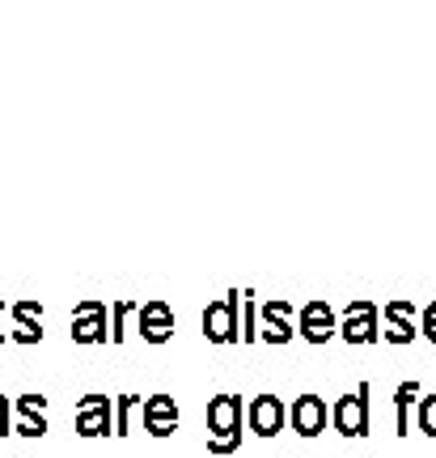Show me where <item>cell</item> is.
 <instances>
[{
	"instance_id": "4fadbf2b",
	"label": "cell",
	"mask_w": 436,
	"mask_h": 458,
	"mask_svg": "<svg viewBox=\"0 0 436 458\" xmlns=\"http://www.w3.org/2000/svg\"><path fill=\"white\" fill-rule=\"evenodd\" d=\"M263 344H289L297 340V323H292V301H263Z\"/></svg>"
},
{
	"instance_id": "3957f363",
	"label": "cell",
	"mask_w": 436,
	"mask_h": 458,
	"mask_svg": "<svg viewBox=\"0 0 436 458\" xmlns=\"http://www.w3.org/2000/svg\"><path fill=\"white\" fill-rule=\"evenodd\" d=\"M369 394H373V386L360 382L352 394H343V399L331 403V425H335V433H343V437H365V433H369V420H373Z\"/></svg>"
},
{
	"instance_id": "5b68a950",
	"label": "cell",
	"mask_w": 436,
	"mask_h": 458,
	"mask_svg": "<svg viewBox=\"0 0 436 458\" xmlns=\"http://www.w3.org/2000/svg\"><path fill=\"white\" fill-rule=\"evenodd\" d=\"M343 344H356V348H365V344H377V301L369 297H356L343 306Z\"/></svg>"
},
{
	"instance_id": "9c48e42d",
	"label": "cell",
	"mask_w": 436,
	"mask_h": 458,
	"mask_svg": "<svg viewBox=\"0 0 436 458\" xmlns=\"http://www.w3.org/2000/svg\"><path fill=\"white\" fill-rule=\"evenodd\" d=\"M289 425H292V433H301V437H318V433H326V425H331V403H326L323 394L292 399Z\"/></svg>"
},
{
	"instance_id": "9a60e30c",
	"label": "cell",
	"mask_w": 436,
	"mask_h": 458,
	"mask_svg": "<svg viewBox=\"0 0 436 458\" xmlns=\"http://www.w3.org/2000/svg\"><path fill=\"white\" fill-rule=\"evenodd\" d=\"M136 408H145L136 394H119V399H114V437H128L131 433V416H136Z\"/></svg>"
},
{
	"instance_id": "603a6c76",
	"label": "cell",
	"mask_w": 436,
	"mask_h": 458,
	"mask_svg": "<svg viewBox=\"0 0 436 458\" xmlns=\"http://www.w3.org/2000/svg\"><path fill=\"white\" fill-rule=\"evenodd\" d=\"M13 403H9V399H4V394H0V437H4V433H13Z\"/></svg>"
},
{
	"instance_id": "277c9868",
	"label": "cell",
	"mask_w": 436,
	"mask_h": 458,
	"mask_svg": "<svg viewBox=\"0 0 436 458\" xmlns=\"http://www.w3.org/2000/svg\"><path fill=\"white\" fill-rule=\"evenodd\" d=\"M106 318H111L106 301H97V297L77 301V306H72V344H85V348H89V344H106L111 340Z\"/></svg>"
},
{
	"instance_id": "30bf717a",
	"label": "cell",
	"mask_w": 436,
	"mask_h": 458,
	"mask_svg": "<svg viewBox=\"0 0 436 458\" xmlns=\"http://www.w3.org/2000/svg\"><path fill=\"white\" fill-rule=\"evenodd\" d=\"M382 318L390 323V331H382L386 344H411L420 335V310H415V301H407V297L386 301V306H382Z\"/></svg>"
},
{
	"instance_id": "52a82bcc",
	"label": "cell",
	"mask_w": 436,
	"mask_h": 458,
	"mask_svg": "<svg viewBox=\"0 0 436 458\" xmlns=\"http://www.w3.org/2000/svg\"><path fill=\"white\" fill-rule=\"evenodd\" d=\"M284 425H289L284 399H275V394H255V399L246 403V428H250L255 437H275Z\"/></svg>"
},
{
	"instance_id": "cb8c5ba5",
	"label": "cell",
	"mask_w": 436,
	"mask_h": 458,
	"mask_svg": "<svg viewBox=\"0 0 436 458\" xmlns=\"http://www.w3.org/2000/svg\"><path fill=\"white\" fill-rule=\"evenodd\" d=\"M43 340V327H17L13 331V344H38Z\"/></svg>"
},
{
	"instance_id": "6da1fadb",
	"label": "cell",
	"mask_w": 436,
	"mask_h": 458,
	"mask_svg": "<svg viewBox=\"0 0 436 458\" xmlns=\"http://www.w3.org/2000/svg\"><path fill=\"white\" fill-rule=\"evenodd\" d=\"M242 425H246V408L238 394L208 399V454L225 458L233 450H242Z\"/></svg>"
},
{
	"instance_id": "ffe728a7",
	"label": "cell",
	"mask_w": 436,
	"mask_h": 458,
	"mask_svg": "<svg viewBox=\"0 0 436 458\" xmlns=\"http://www.w3.org/2000/svg\"><path fill=\"white\" fill-rule=\"evenodd\" d=\"M13 408H17L21 420H34V425H38V420H47V416H43V411H47V399H43V394H21Z\"/></svg>"
},
{
	"instance_id": "ba28073f",
	"label": "cell",
	"mask_w": 436,
	"mask_h": 458,
	"mask_svg": "<svg viewBox=\"0 0 436 458\" xmlns=\"http://www.w3.org/2000/svg\"><path fill=\"white\" fill-rule=\"evenodd\" d=\"M72 425H77L81 437H106V433H114V399H106V394H85L81 403H77Z\"/></svg>"
},
{
	"instance_id": "d6986e66",
	"label": "cell",
	"mask_w": 436,
	"mask_h": 458,
	"mask_svg": "<svg viewBox=\"0 0 436 458\" xmlns=\"http://www.w3.org/2000/svg\"><path fill=\"white\" fill-rule=\"evenodd\" d=\"M415 425H420L423 437H436V394H423L415 403Z\"/></svg>"
},
{
	"instance_id": "5bb4252c",
	"label": "cell",
	"mask_w": 436,
	"mask_h": 458,
	"mask_svg": "<svg viewBox=\"0 0 436 458\" xmlns=\"http://www.w3.org/2000/svg\"><path fill=\"white\" fill-rule=\"evenodd\" d=\"M420 399V382L411 377V382H398V391H394V433L407 437L411 433V403Z\"/></svg>"
},
{
	"instance_id": "8992f818",
	"label": "cell",
	"mask_w": 436,
	"mask_h": 458,
	"mask_svg": "<svg viewBox=\"0 0 436 458\" xmlns=\"http://www.w3.org/2000/svg\"><path fill=\"white\" fill-rule=\"evenodd\" d=\"M297 335L309 344H331L335 335H340V318H335V310L326 306V301H306L301 310H297Z\"/></svg>"
},
{
	"instance_id": "d4e9b609",
	"label": "cell",
	"mask_w": 436,
	"mask_h": 458,
	"mask_svg": "<svg viewBox=\"0 0 436 458\" xmlns=\"http://www.w3.org/2000/svg\"><path fill=\"white\" fill-rule=\"evenodd\" d=\"M0 344H4V293H0Z\"/></svg>"
},
{
	"instance_id": "7402d4cb",
	"label": "cell",
	"mask_w": 436,
	"mask_h": 458,
	"mask_svg": "<svg viewBox=\"0 0 436 458\" xmlns=\"http://www.w3.org/2000/svg\"><path fill=\"white\" fill-rule=\"evenodd\" d=\"M13 433L17 437H43V433H47V420H38V425H34V420H17Z\"/></svg>"
},
{
	"instance_id": "7c38bea8",
	"label": "cell",
	"mask_w": 436,
	"mask_h": 458,
	"mask_svg": "<svg viewBox=\"0 0 436 458\" xmlns=\"http://www.w3.org/2000/svg\"><path fill=\"white\" fill-rule=\"evenodd\" d=\"M178 420H182V411H178V403L170 394H153L140 408V425H145L148 437H170L178 428Z\"/></svg>"
},
{
	"instance_id": "7a4b0ae2",
	"label": "cell",
	"mask_w": 436,
	"mask_h": 458,
	"mask_svg": "<svg viewBox=\"0 0 436 458\" xmlns=\"http://www.w3.org/2000/svg\"><path fill=\"white\" fill-rule=\"evenodd\" d=\"M242 289H229L225 297H216L204 306V335L208 344H238L242 340Z\"/></svg>"
},
{
	"instance_id": "e0dca14e",
	"label": "cell",
	"mask_w": 436,
	"mask_h": 458,
	"mask_svg": "<svg viewBox=\"0 0 436 458\" xmlns=\"http://www.w3.org/2000/svg\"><path fill=\"white\" fill-rule=\"evenodd\" d=\"M242 340H263V318H259V306H255V293L242 297Z\"/></svg>"
},
{
	"instance_id": "ac0fdd59",
	"label": "cell",
	"mask_w": 436,
	"mask_h": 458,
	"mask_svg": "<svg viewBox=\"0 0 436 458\" xmlns=\"http://www.w3.org/2000/svg\"><path fill=\"white\" fill-rule=\"evenodd\" d=\"M13 323L17 327H43V301H34V297L13 301Z\"/></svg>"
},
{
	"instance_id": "2e32d148",
	"label": "cell",
	"mask_w": 436,
	"mask_h": 458,
	"mask_svg": "<svg viewBox=\"0 0 436 458\" xmlns=\"http://www.w3.org/2000/svg\"><path fill=\"white\" fill-rule=\"evenodd\" d=\"M131 314H140L136 301H114L111 306V344H123L128 340V318Z\"/></svg>"
},
{
	"instance_id": "8fae6325",
	"label": "cell",
	"mask_w": 436,
	"mask_h": 458,
	"mask_svg": "<svg viewBox=\"0 0 436 458\" xmlns=\"http://www.w3.org/2000/svg\"><path fill=\"white\" fill-rule=\"evenodd\" d=\"M174 327H178V318L170 301L153 297V301L140 306V340L145 344H170L174 340Z\"/></svg>"
},
{
	"instance_id": "44dd1931",
	"label": "cell",
	"mask_w": 436,
	"mask_h": 458,
	"mask_svg": "<svg viewBox=\"0 0 436 458\" xmlns=\"http://www.w3.org/2000/svg\"><path fill=\"white\" fill-rule=\"evenodd\" d=\"M420 335L436 344V301H428V306L420 310Z\"/></svg>"
}]
</instances>
